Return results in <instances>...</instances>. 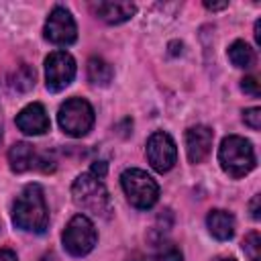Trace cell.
<instances>
[{
    "instance_id": "6da1fadb",
    "label": "cell",
    "mask_w": 261,
    "mask_h": 261,
    "mask_svg": "<svg viewBox=\"0 0 261 261\" xmlns=\"http://www.w3.org/2000/svg\"><path fill=\"white\" fill-rule=\"evenodd\" d=\"M12 220L18 228L29 232H43L49 224V208L45 202L43 188L39 184H29L16 196L12 206Z\"/></svg>"
},
{
    "instance_id": "7a4b0ae2",
    "label": "cell",
    "mask_w": 261,
    "mask_h": 261,
    "mask_svg": "<svg viewBox=\"0 0 261 261\" xmlns=\"http://www.w3.org/2000/svg\"><path fill=\"white\" fill-rule=\"evenodd\" d=\"M71 198L77 208H82L84 212H88L96 218L106 220L112 214V200H110L106 186L102 184L100 177L92 175L90 171L75 177V181L71 186Z\"/></svg>"
},
{
    "instance_id": "3957f363",
    "label": "cell",
    "mask_w": 261,
    "mask_h": 261,
    "mask_svg": "<svg viewBox=\"0 0 261 261\" xmlns=\"http://www.w3.org/2000/svg\"><path fill=\"white\" fill-rule=\"evenodd\" d=\"M218 161L230 177H243L255 167L253 145L239 135H228L220 143Z\"/></svg>"
},
{
    "instance_id": "277c9868",
    "label": "cell",
    "mask_w": 261,
    "mask_h": 261,
    "mask_svg": "<svg viewBox=\"0 0 261 261\" xmlns=\"http://www.w3.org/2000/svg\"><path fill=\"white\" fill-rule=\"evenodd\" d=\"M120 184H122V190L126 194V200L139 210L151 208L159 198L157 181L143 169H137V167L124 169L120 175Z\"/></svg>"
},
{
    "instance_id": "5b68a950",
    "label": "cell",
    "mask_w": 261,
    "mask_h": 261,
    "mask_svg": "<svg viewBox=\"0 0 261 261\" xmlns=\"http://www.w3.org/2000/svg\"><path fill=\"white\" fill-rule=\"evenodd\" d=\"M59 126L69 137H84L94 124V108L84 98H69L59 106Z\"/></svg>"
},
{
    "instance_id": "8992f818",
    "label": "cell",
    "mask_w": 261,
    "mask_h": 261,
    "mask_svg": "<svg viewBox=\"0 0 261 261\" xmlns=\"http://www.w3.org/2000/svg\"><path fill=\"white\" fill-rule=\"evenodd\" d=\"M61 241L69 255L84 257L94 249V245L98 241V232H96L94 222L86 214H75L63 228Z\"/></svg>"
},
{
    "instance_id": "52a82bcc",
    "label": "cell",
    "mask_w": 261,
    "mask_h": 261,
    "mask_svg": "<svg viewBox=\"0 0 261 261\" xmlns=\"http://www.w3.org/2000/svg\"><path fill=\"white\" fill-rule=\"evenodd\" d=\"M75 77V61L67 51H53L45 59V84L51 92L65 90Z\"/></svg>"
},
{
    "instance_id": "ba28073f",
    "label": "cell",
    "mask_w": 261,
    "mask_h": 261,
    "mask_svg": "<svg viewBox=\"0 0 261 261\" xmlns=\"http://www.w3.org/2000/svg\"><path fill=\"white\" fill-rule=\"evenodd\" d=\"M45 39L55 45H71L77 39V29L71 12L63 6H55L45 22Z\"/></svg>"
},
{
    "instance_id": "9c48e42d",
    "label": "cell",
    "mask_w": 261,
    "mask_h": 261,
    "mask_svg": "<svg viewBox=\"0 0 261 261\" xmlns=\"http://www.w3.org/2000/svg\"><path fill=\"white\" fill-rule=\"evenodd\" d=\"M147 159L155 171L159 173L169 171L177 159V149H175L173 139L163 130L153 133L147 141Z\"/></svg>"
},
{
    "instance_id": "30bf717a",
    "label": "cell",
    "mask_w": 261,
    "mask_h": 261,
    "mask_svg": "<svg viewBox=\"0 0 261 261\" xmlns=\"http://www.w3.org/2000/svg\"><path fill=\"white\" fill-rule=\"evenodd\" d=\"M212 139H214V133L210 126H204V124H196L192 128L186 130V153H188V159L192 163H202L210 149H212Z\"/></svg>"
},
{
    "instance_id": "8fae6325",
    "label": "cell",
    "mask_w": 261,
    "mask_h": 261,
    "mask_svg": "<svg viewBox=\"0 0 261 261\" xmlns=\"http://www.w3.org/2000/svg\"><path fill=\"white\" fill-rule=\"evenodd\" d=\"M16 126L27 135H43L49 130L51 122H49V116H47L43 104L33 102L16 114Z\"/></svg>"
},
{
    "instance_id": "7c38bea8",
    "label": "cell",
    "mask_w": 261,
    "mask_h": 261,
    "mask_svg": "<svg viewBox=\"0 0 261 261\" xmlns=\"http://www.w3.org/2000/svg\"><path fill=\"white\" fill-rule=\"evenodd\" d=\"M98 18H102L108 24H120L124 20H128L130 16H135L137 6L133 2H98L94 6Z\"/></svg>"
},
{
    "instance_id": "4fadbf2b",
    "label": "cell",
    "mask_w": 261,
    "mask_h": 261,
    "mask_svg": "<svg viewBox=\"0 0 261 261\" xmlns=\"http://www.w3.org/2000/svg\"><path fill=\"white\" fill-rule=\"evenodd\" d=\"M206 224L212 237H216L218 241H228L234 234V216L226 210H210L206 216Z\"/></svg>"
},
{
    "instance_id": "5bb4252c",
    "label": "cell",
    "mask_w": 261,
    "mask_h": 261,
    "mask_svg": "<svg viewBox=\"0 0 261 261\" xmlns=\"http://www.w3.org/2000/svg\"><path fill=\"white\" fill-rule=\"evenodd\" d=\"M35 161V151L29 143L20 141V143H14L8 151V163H10V169L16 171V173H22L27 169H31Z\"/></svg>"
},
{
    "instance_id": "9a60e30c",
    "label": "cell",
    "mask_w": 261,
    "mask_h": 261,
    "mask_svg": "<svg viewBox=\"0 0 261 261\" xmlns=\"http://www.w3.org/2000/svg\"><path fill=\"white\" fill-rule=\"evenodd\" d=\"M112 65L102 57H90L88 61V80L96 86H108L112 82Z\"/></svg>"
},
{
    "instance_id": "2e32d148",
    "label": "cell",
    "mask_w": 261,
    "mask_h": 261,
    "mask_svg": "<svg viewBox=\"0 0 261 261\" xmlns=\"http://www.w3.org/2000/svg\"><path fill=\"white\" fill-rule=\"evenodd\" d=\"M228 59L234 67H243V69H249L253 63H255V53L253 49L245 43V41H234L230 47H228Z\"/></svg>"
},
{
    "instance_id": "e0dca14e",
    "label": "cell",
    "mask_w": 261,
    "mask_h": 261,
    "mask_svg": "<svg viewBox=\"0 0 261 261\" xmlns=\"http://www.w3.org/2000/svg\"><path fill=\"white\" fill-rule=\"evenodd\" d=\"M10 86H12L14 90H18V92L31 90V88L35 86V69H33L31 65H27V63H22V65L14 71V75L10 77Z\"/></svg>"
},
{
    "instance_id": "ac0fdd59",
    "label": "cell",
    "mask_w": 261,
    "mask_h": 261,
    "mask_svg": "<svg viewBox=\"0 0 261 261\" xmlns=\"http://www.w3.org/2000/svg\"><path fill=\"white\" fill-rule=\"evenodd\" d=\"M243 251L249 257V261H261V237L257 230L249 232L243 241Z\"/></svg>"
},
{
    "instance_id": "d6986e66",
    "label": "cell",
    "mask_w": 261,
    "mask_h": 261,
    "mask_svg": "<svg viewBox=\"0 0 261 261\" xmlns=\"http://www.w3.org/2000/svg\"><path fill=\"white\" fill-rule=\"evenodd\" d=\"M157 257H159V261H181L184 259L179 247H175L173 243H161Z\"/></svg>"
},
{
    "instance_id": "ffe728a7",
    "label": "cell",
    "mask_w": 261,
    "mask_h": 261,
    "mask_svg": "<svg viewBox=\"0 0 261 261\" xmlns=\"http://www.w3.org/2000/svg\"><path fill=\"white\" fill-rule=\"evenodd\" d=\"M243 120H245V124L247 126H251L253 130H257L259 126H261V108H249V110H245L243 112Z\"/></svg>"
},
{
    "instance_id": "44dd1931",
    "label": "cell",
    "mask_w": 261,
    "mask_h": 261,
    "mask_svg": "<svg viewBox=\"0 0 261 261\" xmlns=\"http://www.w3.org/2000/svg\"><path fill=\"white\" fill-rule=\"evenodd\" d=\"M241 90H243L245 94L253 96V98H259V94H261L259 82H257L253 75H249V77H243V80H241Z\"/></svg>"
},
{
    "instance_id": "7402d4cb",
    "label": "cell",
    "mask_w": 261,
    "mask_h": 261,
    "mask_svg": "<svg viewBox=\"0 0 261 261\" xmlns=\"http://www.w3.org/2000/svg\"><path fill=\"white\" fill-rule=\"evenodd\" d=\"M90 173L102 179V177L106 175V163H104V161H96V163L92 165V169H90Z\"/></svg>"
},
{
    "instance_id": "603a6c76",
    "label": "cell",
    "mask_w": 261,
    "mask_h": 261,
    "mask_svg": "<svg viewBox=\"0 0 261 261\" xmlns=\"http://www.w3.org/2000/svg\"><path fill=\"white\" fill-rule=\"evenodd\" d=\"M259 202H261V198L255 196V198L251 200V204H249V208H251V216H253L255 220H259Z\"/></svg>"
},
{
    "instance_id": "cb8c5ba5",
    "label": "cell",
    "mask_w": 261,
    "mask_h": 261,
    "mask_svg": "<svg viewBox=\"0 0 261 261\" xmlns=\"http://www.w3.org/2000/svg\"><path fill=\"white\" fill-rule=\"evenodd\" d=\"M204 6L208 8V10H222V8H226L228 6V2H204Z\"/></svg>"
},
{
    "instance_id": "d4e9b609",
    "label": "cell",
    "mask_w": 261,
    "mask_h": 261,
    "mask_svg": "<svg viewBox=\"0 0 261 261\" xmlns=\"http://www.w3.org/2000/svg\"><path fill=\"white\" fill-rule=\"evenodd\" d=\"M0 261H16V255L10 249H0Z\"/></svg>"
},
{
    "instance_id": "484cf974",
    "label": "cell",
    "mask_w": 261,
    "mask_h": 261,
    "mask_svg": "<svg viewBox=\"0 0 261 261\" xmlns=\"http://www.w3.org/2000/svg\"><path fill=\"white\" fill-rule=\"evenodd\" d=\"M255 41H257V45H261V22L259 20L255 22Z\"/></svg>"
},
{
    "instance_id": "4316f807",
    "label": "cell",
    "mask_w": 261,
    "mask_h": 261,
    "mask_svg": "<svg viewBox=\"0 0 261 261\" xmlns=\"http://www.w3.org/2000/svg\"><path fill=\"white\" fill-rule=\"evenodd\" d=\"M214 261H237L234 257H216Z\"/></svg>"
},
{
    "instance_id": "83f0119b",
    "label": "cell",
    "mask_w": 261,
    "mask_h": 261,
    "mask_svg": "<svg viewBox=\"0 0 261 261\" xmlns=\"http://www.w3.org/2000/svg\"><path fill=\"white\" fill-rule=\"evenodd\" d=\"M130 261H149V259H143V257H137V259H130Z\"/></svg>"
},
{
    "instance_id": "f1b7e54d",
    "label": "cell",
    "mask_w": 261,
    "mask_h": 261,
    "mask_svg": "<svg viewBox=\"0 0 261 261\" xmlns=\"http://www.w3.org/2000/svg\"><path fill=\"white\" fill-rule=\"evenodd\" d=\"M0 137H2V114H0Z\"/></svg>"
},
{
    "instance_id": "f546056e",
    "label": "cell",
    "mask_w": 261,
    "mask_h": 261,
    "mask_svg": "<svg viewBox=\"0 0 261 261\" xmlns=\"http://www.w3.org/2000/svg\"><path fill=\"white\" fill-rule=\"evenodd\" d=\"M41 261H53V259H51V257H43Z\"/></svg>"
}]
</instances>
